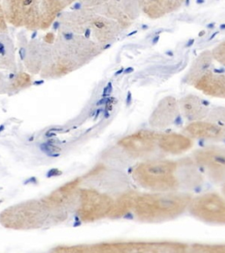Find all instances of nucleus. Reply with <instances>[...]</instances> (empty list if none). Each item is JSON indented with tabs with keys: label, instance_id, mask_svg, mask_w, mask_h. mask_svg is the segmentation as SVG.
Returning <instances> with one entry per match:
<instances>
[{
	"label": "nucleus",
	"instance_id": "nucleus-31",
	"mask_svg": "<svg viewBox=\"0 0 225 253\" xmlns=\"http://www.w3.org/2000/svg\"><path fill=\"white\" fill-rule=\"evenodd\" d=\"M220 29L225 30V24H222L221 26H220Z\"/></svg>",
	"mask_w": 225,
	"mask_h": 253
},
{
	"label": "nucleus",
	"instance_id": "nucleus-19",
	"mask_svg": "<svg viewBox=\"0 0 225 253\" xmlns=\"http://www.w3.org/2000/svg\"><path fill=\"white\" fill-rule=\"evenodd\" d=\"M213 56L211 51L202 52L201 55L198 56L196 61L193 63L192 68L190 69L188 74L186 76V81L190 84H194V82L197 80L205 71L210 70V67L213 62Z\"/></svg>",
	"mask_w": 225,
	"mask_h": 253
},
{
	"label": "nucleus",
	"instance_id": "nucleus-21",
	"mask_svg": "<svg viewBox=\"0 0 225 253\" xmlns=\"http://www.w3.org/2000/svg\"><path fill=\"white\" fill-rule=\"evenodd\" d=\"M225 129V107L210 108V113L205 119Z\"/></svg>",
	"mask_w": 225,
	"mask_h": 253
},
{
	"label": "nucleus",
	"instance_id": "nucleus-24",
	"mask_svg": "<svg viewBox=\"0 0 225 253\" xmlns=\"http://www.w3.org/2000/svg\"><path fill=\"white\" fill-rule=\"evenodd\" d=\"M7 21L4 15V9L2 4L0 3V34L8 33Z\"/></svg>",
	"mask_w": 225,
	"mask_h": 253
},
{
	"label": "nucleus",
	"instance_id": "nucleus-20",
	"mask_svg": "<svg viewBox=\"0 0 225 253\" xmlns=\"http://www.w3.org/2000/svg\"><path fill=\"white\" fill-rule=\"evenodd\" d=\"M136 193L131 192L128 194H123V196L119 198L116 202H114L113 210L111 211V217L119 218L124 216L131 210L133 211L135 201L137 196Z\"/></svg>",
	"mask_w": 225,
	"mask_h": 253
},
{
	"label": "nucleus",
	"instance_id": "nucleus-33",
	"mask_svg": "<svg viewBox=\"0 0 225 253\" xmlns=\"http://www.w3.org/2000/svg\"><path fill=\"white\" fill-rule=\"evenodd\" d=\"M205 33H206L205 31L200 32V34H199V36H203V35H204V34H205Z\"/></svg>",
	"mask_w": 225,
	"mask_h": 253
},
{
	"label": "nucleus",
	"instance_id": "nucleus-30",
	"mask_svg": "<svg viewBox=\"0 0 225 253\" xmlns=\"http://www.w3.org/2000/svg\"><path fill=\"white\" fill-rule=\"evenodd\" d=\"M194 40H190L189 42H188V44L186 45V46H191L192 44L194 43Z\"/></svg>",
	"mask_w": 225,
	"mask_h": 253
},
{
	"label": "nucleus",
	"instance_id": "nucleus-3",
	"mask_svg": "<svg viewBox=\"0 0 225 253\" xmlns=\"http://www.w3.org/2000/svg\"><path fill=\"white\" fill-rule=\"evenodd\" d=\"M132 175L139 186L154 193L176 192L180 186L179 163L171 160L141 163L135 167Z\"/></svg>",
	"mask_w": 225,
	"mask_h": 253
},
{
	"label": "nucleus",
	"instance_id": "nucleus-17",
	"mask_svg": "<svg viewBox=\"0 0 225 253\" xmlns=\"http://www.w3.org/2000/svg\"><path fill=\"white\" fill-rule=\"evenodd\" d=\"M184 0H155L142 4L143 12L150 19H158L178 10Z\"/></svg>",
	"mask_w": 225,
	"mask_h": 253
},
{
	"label": "nucleus",
	"instance_id": "nucleus-11",
	"mask_svg": "<svg viewBox=\"0 0 225 253\" xmlns=\"http://www.w3.org/2000/svg\"><path fill=\"white\" fill-rule=\"evenodd\" d=\"M110 252H183L185 246L175 243H117L104 245Z\"/></svg>",
	"mask_w": 225,
	"mask_h": 253
},
{
	"label": "nucleus",
	"instance_id": "nucleus-9",
	"mask_svg": "<svg viewBox=\"0 0 225 253\" xmlns=\"http://www.w3.org/2000/svg\"><path fill=\"white\" fill-rule=\"evenodd\" d=\"M158 134L151 131H138L120 140L119 145L128 154L143 158L154 152L158 145Z\"/></svg>",
	"mask_w": 225,
	"mask_h": 253
},
{
	"label": "nucleus",
	"instance_id": "nucleus-22",
	"mask_svg": "<svg viewBox=\"0 0 225 253\" xmlns=\"http://www.w3.org/2000/svg\"><path fill=\"white\" fill-rule=\"evenodd\" d=\"M198 249H195L194 251L197 252H211V253H225V246H217V245H199L196 246Z\"/></svg>",
	"mask_w": 225,
	"mask_h": 253
},
{
	"label": "nucleus",
	"instance_id": "nucleus-25",
	"mask_svg": "<svg viewBox=\"0 0 225 253\" xmlns=\"http://www.w3.org/2000/svg\"><path fill=\"white\" fill-rule=\"evenodd\" d=\"M61 174V171L57 170V169H52V170H49L48 172L47 173V178H50V177H54V176H57V175H60Z\"/></svg>",
	"mask_w": 225,
	"mask_h": 253
},
{
	"label": "nucleus",
	"instance_id": "nucleus-15",
	"mask_svg": "<svg viewBox=\"0 0 225 253\" xmlns=\"http://www.w3.org/2000/svg\"><path fill=\"white\" fill-rule=\"evenodd\" d=\"M158 145L160 150L167 154L180 155L192 148L193 142L185 134H158Z\"/></svg>",
	"mask_w": 225,
	"mask_h": 253
},
{
	"label": "nucleus",
	"instance_id": "nucleus-4",
	"mask_svg": "<svg viewBox=\"0 0 225 253\" xmlns=\"http://www.w3.org/2000/svg\"><path fill=\"white\" fill-rule=\"evenodd\" d=\"M42 0H3L2 6L8 24L29 31L39 29Z\"/></svg>",
	"mask_w": 225,
	"mask_h": 253
},
{
	"label": "nucleus",
	"instance_id": "nucleus-8",
	"mask_svg": "<svg viewBox=\"0 0 225 253\" xmlns=\"http://www.w3.org/2000/svg\"><path fill=\"white\" fill-rule=\"evenodd\" d=\"M114 200L107 194L94 190H86L82 194L81 214L87 221H94L110 215Z\"/></svg>",
	"mask_w": 225,
	"mask_h": 253
},
{
	"label": "nucleus",
	"instance_id": "nucleus-2",
	"mask_svg": "<svg viewBox=\"0 0 225 253\" xmlns=\"http://www.w3.org/2000/svg\"><path fill=\"white\" fill-rule=\"evenodd\" d=\"M192 198L175 192L137 194L133 212L139 221L157 223L180 216L188 208Z\"/></svg>",
	"mask_w": 225,
	"mask_h": 253
},
{
	"label": "nucleus",
	"instance_id": "nucleus-1",
	"mask_svg": "<svg viewBox=\"0 0 225 253\" xmlns=\"http://www.w3.org/2000/svg\"><path fill=\"white\" fill-rule=\"evenodd\" d=\"M49 48L44 75L59 78L89 63L99 55L103 47L97 42L81 35L58 30Z\"/></svg>",
	"mask_w": 225,
	"mask_h": 253
},
{
	"label": "nucleus",
	"instance_id": "nucleus-18",
	"mask_svg": "<svg viewBox=\"0 0 225 253\" xmlns=\"http://www.w3.org/2000/svg\"><path fill=\"white\" fill-rule=\"evenodd\" d=\"M15 65V50L7 33L0 34V68L11 70Z\"/></svg>",
	"mask_w": 225,
	"mask_h": 253
},
{
	"label": "nucleus",
	"instance_id": "nucleus-26",
	"mask_svg": "<svg viewBox=\"0 0 225 253\" xmlns=\"http://www.w3.org/2000/svg\"><path fill=\"white\" fill-rule=\"evenodd\" d=\"M28 182H29V183H30V182H33V183H36V178H35V177H32L31 178H29V179H28V181H26L25 184H27Z\"/></svg>",
	"mask_w": 225,
	"mask_h": 253
},
{
	"label": "nucleus",
	"instance_id": "nucleus-16",
	"mask_svg": "<svg viewBox=\"0 0 225 253\" xmlns=\"http://www.w3.org/2000/svg\"><path fill=\"white\" fill-rule=\"evenodd\" d=\"M186 133L193 138L221 140L225 138V129L209 121L193 122L187 125Z\"/></svg>",
	"mask_w": 225,
	"mask_h": 253
},
{
	"label": "nucleus",
	"instance_id": "nucleus-6",
	"mask_svg": "<svg viewBox=\"0 0 225 253\" xmlns=\"http://www.w3.org/2000/svg\"><path fill=\"white\" fill-rule=\"evenodd\" d=\"M194 162L211 181L225 183V147H206L194 152Z\"/></svg>",
	"mask_w": 225,
	"mask_h": 253
},
{
	"label": "nucleus",
	"instance_id": "nucleus-29",
	"mask_svg": "<svg viewBox=\"0 0 225 253\" xmlns=\"http://www.w3.org/2000/svg\"><path fill=\"white\" fill-rule=\"evenodd\" d=\"M222 192H223V194H224V196H225V183L223 184V187H222Z\"/></svg>",
	"mask_w": 225,
	"mask_h": 253
},
{
	"label": "nucleus",
	"instance_id": "nucleus-7",
	"mask_svg": "<svg viewBox=\"0 0 225 253\" xmlns=\"http://www.w3.org/2000/svg\"><path fill=\"white\" fill-rule=\"evenodd\" d=\"M90 9V8H89ZM123 28L116 20L91 11L88 18L87 30L84 36L91 38V36L98 43L109 44L120 35Z\"/></svg>",
	"mask_w": 225,
	"mask_h": 253
},
{
	"label": "nucleus",
	"instance_id": "nucleus-23",
	"mask_svg": "<svg viewBox=\"0 0 225 253\" xmlns=\"http://www.w3.org/2000/svg\"><path fill=\"white\" fill-rule=\"evenodd\" d=\"M86 8H95L106 4L110 0H79Z\"/></svg>",
	"mask_w": 225,
	"mask_h": 253
},
{
	"label": "nucleus",
	"instance_id": "nucleus-10",
	"mask_svg": "<svg viewBox=\"0 0 225 253\" xmlns=\"http://www.w3.org/2000/svg\"><path fill=\"white\" fill-rule=\"evenodd\" d=\"M179 101L174 97L168 96L161 99L150 115V126L164 129L174 125L180 115Z\"/></svg>",
	"mask_w": 225,
	"mask_h": 253
},
{
	"label": "nucleus",
	"instance_id": "nucleus-32",
	"mask_svg": "<svg viewBox=\"0 0 225 253\" xmlns=\"http://www.w3.org/2000/svg\"><path fill=\"white\" fill-rule=\"evenodd\" d=\"M4 125H1V126H0V133H1V132H2V131L4 130Z\"/></svg>",
	"mask_w": 225,
	"mask_h": 253
},
{
	"label": "nucleus",
	"instance_id": "nucleus-5",
	"mask_svg": "<svg viewBox=\"0 0 225 253\" xmlns=\"http://www.w3.org/2000/svg\"><path fill=\"white\" fill-rule=\"evenodd\" d=\"M187 209L200 221L225 225V199L219 194L208 193L191 199Z\"/></svg>",
	"mask_w": 225,
	"mask_h": 253
},
{
	"label": "nucleus",
	"instance_id": "nucleus-27",
	"mask_svg": "<svg viewBox=\"0 0 225 253\" xmlns=\"http://www.w3.org/2000/svg\"><path fill=\"white\" fill-rule=\"evenodd\" d=\"M215 22H212V23L209 24L208 26H207V28H210V29H213L214 27H215Z\"/></svg>",
	"mask_w": 225,
	"mask_h": 253
},
{
	"label": "nucleus",
	"instance_id": "nucleus-34",
	"mask_svg": "<svg viewBox=\"0 0 225 253\" xmlns=\"http://www.w3.org/2000/svg\"><path fill=\"white\" fill-rule=\"evenodd\" d=\"M158 40H159V36H157V37L155 38L154 41H153V42H154V43H156V42H157Z\"/></svg>",
	"mask_w": 225,
	"mask_h": 253
},
{
	"label": "nucleus",
	"instance_id": "nucleus-13",
	"mask_svg": "<svg viewBox=\"0 0 225 253\" xmlns=\"http://www.w3.org/2000/svg\"><path fill=\"white\" fill-rule=\"evenodd\" d=\"M180 112L190 122H198L207 118L210 113L209 103L196 95H186L179 100Z\"/></svg>",
	"mask_w": 225,
	"mask_h": 253
},
{
	"label": "nucleus",
	"instance_id": "nucleus-28",
	"mask_svg": "<svg viewBox=\"0 0 225 253\" xmlns=\"http://www.w3.org/2000/svg\"><path fill=\"white\" fill-rule=\"evenodd\" d=\"M154 1L155 0H142V4L151 3V2H154Z\"/></svg>",
	"mask_w": 225,
	"mask_h": 253
},
{
	"label": "nucleus",
	"instance_id": "nucleus-12",
	"mask_svg": "<svg viewBox=\"0 0 225 253\" xmlns=\"http://www.w3.org/2000/svg\"><path fill=\"white\" fill-rule=\"evenodd\" d=\"M204 94L225 99V75L218 71H205L193 84Z\"/></svg>",
	"mask_w": 225,
	"mask_h": 253
},
{
	"label": "nucleus",
	"instance_id": "nucleus-14",
	"mask_svg": "<svg viewBox=\"0 0 225 253\" xmlns=\"http://www.w3.org/2000/svg\"><path fill=\"white\" fill-rule=\"evenodd\" d=\"M76 0H42L40 6L39 29L47 30L57 17Z\"/></svg>",
	"mask_w": 225,
	"mask_h": 253
}]
</instances>
